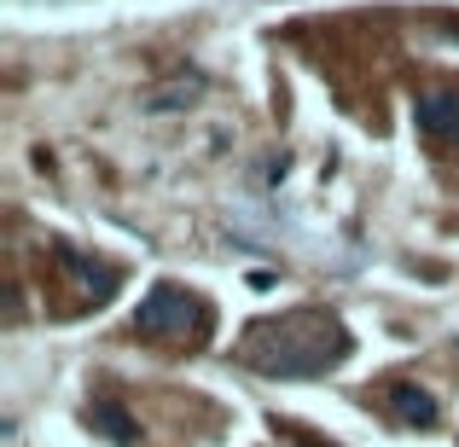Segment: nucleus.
Returning a JSON list of instances; mask_svg holds the SVG:
<instances>
[{"label":"nucleus","instance_id":"423d86ee","mask_svg":"<svg viewBox=\"0 0 459 447\" xmlns=\"http://www.w3.org/2000/svg\"><path fill=\"white\" fill-rule=\"evenodd\" d=\"M88 430H93V436H111L117 447H140V425L117 401H93L88 407Z\"/></svg>","mask_w":459,"mask_h":447},{"label":"nucleus","instance_id":"20e7f679","mask_svg":"<svg viewBox=\"0 0 459 447\" xmlns=\"http://www.w3.org/2000/svg\"><path fill=\"white\" fill-rule=\"evenodd\" d=\"M53 256H58V268L70 273V285L82 291V302H111L117 285H123V273H117L111 262H93V256H82V250H70V245H58Z\"/></svg>","mask_w":459,"mask_h":447},{"label":"nucleus","instance_id":"f03ea898","mask_svg":"<svg viewBox=\"0 0 459 447\" xmlns=\"http://www.w3.org/2000/svg\"><path fill=\"white\" fill-rule=\"evenodd\" d=\"M134 325H140V337H192L198 343L210 331V308L192 291H180V285H152L146 302L134 308Z\"/></svg>","mask_w":459,"mask_h":447},{"label":"nucleus","instance_id":"7ed1b4c3","mask_svg":"<svg viewBox=\"0 0 459 447\" xmlns=\"http://www.w3.org/2000/svg\"><path fill=\"white\" fill-rule=\"evenodd\" d=\"M413 123L437 146H459V88H430L413 99Z\"/></svg>","mask_w":459,"mask_h":447},{"label":"nucleus","instance_id":"39448f33","mask_svg":"<svg viewBox=\"0 0 459 447\" xmlns=\"http://www.w3.org/2000/svg\"><path fill=\"white\" fill-rule=\"evenodd\" d=\"M384 407H390V418L407 425V430H430V425H437V401H430V390H419V383H407V378L384 383Z\"/></svg>","mask_w":459,"mask_h":447},{"label":"nucleus","instance_id":"f257e3e1","mask_svg":"<svg viewBox=\"0 0 459 447\" xmlns=\"http://www.w3.org/2000/svg\"><path fill=\"white\" fill-rule=\"evenodd\" d=\"M238 355L262 378H320L349 355V331L325 308H297L280 320H256Z\"/></svg>","mask_w":459,"mask_h":447}]
</instances>
